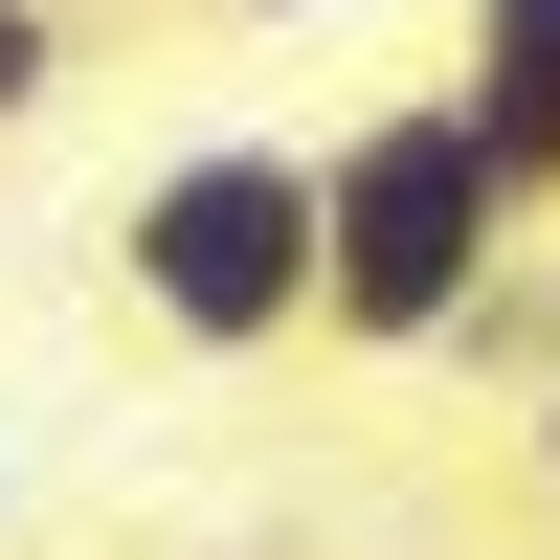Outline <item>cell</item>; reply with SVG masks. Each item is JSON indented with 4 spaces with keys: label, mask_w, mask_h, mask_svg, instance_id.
I'll return each instance as SVG.
<instances>
[{
    "label": "cell",
    "mask_w": 560,
    "mask_h": 560,
    "mask_svg": "<svg viewBox=\"0 0 560 560\" xmlns=\"http://www.w3.org/2000/svg\"><path fill=\"white\" fill-rule=\"evenodd\" d=\"M179 23H314V0H179Z\"/></svg>",
    "instance_id": "cell-6"
},
{
    "label": "cell",
    "mask_w": 560,
    "mask_h": 560,
    "mask_svg": "<svg viewBox=\"0 0 560 560\" xmlns=\"http://www.w3.org/2000/svg\"><path fill=\"white\" fill-rule=\"evenodd\" d=\"M0 516H23V471H0Z\"/></svg>",
    "instance_id": "cell-7"
},
{
    "label": "cell",
    "mask_w": 560,
    "mask_h": 560,
    "mask_svg": "<svg viewBox=\"0 0 560 560\" xmlns=\"http://www.w3.org/2000/svg\"><path fill=\"white\" fill-rule=\"evenodd\" d=\"M516 404H538V427H516V448H538V493H560V359H538V382H516Z\"/></svg>",
    "instance_id": "cell-5"
},
{
    "label": "cell",
    "mask_w": 560,
    "mask_h": 560,
    "mask_svg": "<svg viewBox=\"0 0 560 560\" xmlns=\"http://www.w3.org/2000/svg\"><path fill=\"white\" fill-rule=\"evenodd\" d=\"M113 314L158 359H292L314 337V135H179L113 179Z\"/></svg>",
    "instance_id": "cell-2"
},
{
    "label": "cell",
    "mask_w": 560,
    "mask_h": 560,
    "mask_svg": "<svg viewBox=\"0 0 560 560\" xmlns=\"http://www.w3.org/2000/svg\"><path fill=\"white\" fill-rule=\"evenodd\" d=\"M448 113H471L493 179L560 224V0H448Z\"/></svg>",
    "instance_id": "cell-3"
},
{
    "label": "cell",
    "mask_w": 560,
    "mask_h": 560,
    "mask_svg": "<svg viewBox=\"0 0 560 560\" xmlns=\"http://www.w3.org/2000/svg\"><path fill=\"white\" fill-rule=\"evenodd\" d=\"M516 247H538V202L493 179V135L448 113V68L314 135V337L337 359H448Z\"/></svg>",
    "instance_id": "cell-1"
},
{
    "label": "cell",
    "mask_w": 560,
    "mask_h": 560,
    "mask_svg": "<svg viewBox=\"0 0 560 560\" xmlns=\"http://www.w3.org/2000/svg\"><path fill=\"white\" fill-rule=\"evenodd\" d=\"M68 68H90V0H0V135L68 113Z\"/></svg>",
    "instance_id": "cell-4"
}]
</instances>
